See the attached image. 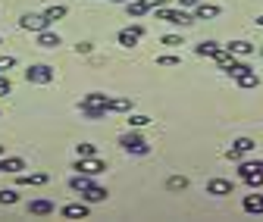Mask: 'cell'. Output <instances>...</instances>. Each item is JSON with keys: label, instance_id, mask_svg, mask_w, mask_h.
<instances>
[{"label": "cell", "instance_id": "cell-1", "mask_svg": "<svg viewBox=\"0 0 263 222\" xmlns=\"http://www.w3.org/2000/svg\"><path fill=\"white\" fill-rule=\"evenodd\" d=\"M107 104H110V97L107 94H101V91H91V94H85L82 97V104H79V110H82V116H88V119H104L110 110H107Z\"/></svg>", "mask_w": 263, "mask_h": 222}, {"label": "cell", "instance_id": "cell-2", "mask_svg": "<svg viewBox=\"0 0 263 222\" xmlns=\"http://www.w3.org/2000/svg\"><path fill=\"white\" fill-rule=\"evenodd\" d=\"M238 178L248 185V188H260L263 185V160H248L238 166Z\"/></svg>", "mask_w": 263, "mask_h": 222}, {"label": "cell", "instance_id": "cell-3", "mask_svg": "<svg viewBox=\"0 0 263 222\" xmlns=\"http://www.w3.org/2000/svg\"><path fill=\"white\" fill-rule=\"evenodd\" d=\"M154 13H157V19L170 22V25H182V28L194 22V16H191L188 10H182V7H157Z\"/></svg>", "mask_w": 263, "mask_h": 222}, {"label": "cell", "instance_id": "cell-4", "mask_svg": "<svg viewBox=\"0 0 263 222\" xmlns=\"http://www.w3.org/2000/svg\"><path fill=\"white\" fill-rule=\"evenodd\" d=\"M119 147H122L125 153H138V156H147V153H151V144H147L141 135H135V132H125V135L119 138Z\"/></svg>", "mask_w": 263, "mask_h": 222}, {"label": "cell", "instance_id": "cell-5", "mask_svg": "<svg viewBox=\"0 0 263 222\" xmlns=\"http://www.w3.org/2000/svg\"><path fill=\"white\" fill-rule=\"evenodd\" d=\"M25 82L28 85H50L53 82V66H47V63H35V66L25 69Z\"/></svg>", "mask_w": 263, "mask_h": 222}, {"label": "cell", "instance_id": "cell-6", "mask_svg": "<svg viewBox=\"0 0 263 222\" xmlns=\"http://www.w3.org/2000/svg\"><path fill=\"white\" fill-rule=\"evenodd\" d=\"M72 169H76V172H85V175L94 178V175H101V172L107 169V163H104V160H97V156H79V160L72 163Z\"/></svg>", "mask_w": 263, "mask_h": 222}, {"label": "cell", "instance_id": "cell-7", "mask_svg": "<svg viewBox=\"0 0 263 222\" xmlns=\"http://www.w3.org/2000/svg\"><path fill=\"white\" fill-rule=\"evenodd\" d=\"M144 35H147V28H144V25H128V28H122L119 35H116V41H119L122 47H135Z\"/></svg>", "mask_w": 263, "mask_h": 222}, {"label": "cell", "instance_id": "cell-8", "mask_svg": "<svg viewBox=\"0 0 263 222\" xmlns=\"http://www.w3.org/2000/svg\"><path fill=\"white\" fill-rule=\"evenodd\" d=\"M19 28L35 31V35H38L41 28H50V22H47V16H44V13H25V16L19 19Z\"/></svg>", "mask_w": 263, "mask_h": 222}, {"label": "cell", "instance_id": "cell-9", "mask_svg": "<svg viewBox=\"0 0 263 222\" xmlns=\"http://www.w3.org/2000/svg\"><path fill=\"white\" fill-rule=\"evenodd\" d=\"M254 147H257V144H254L251 138H238V141H235L232 147L226 150V156H229V160H241V156H245V153H251Z\"/></svg>", "mask_w": 263, "mask_h": 222}, {"label": "cell", "instance_id": "cell-10", "mask_svg": "<svg viewBox=\"0 0 263 222\" xmlns=\"http://www.w3.org/2000/svg\"><path fill=\"white\" fill-rule=\"evenodd\" d=\"M110 197V191H107V188H101V185H91V188H85V191H82V200L85 204H104Z\"/></svg>", "mask_w": 263, "mask_h": 222}, {"label": "cell", "instance_id": "cell-11", "mask_svg": "<svg viewBox=\"0 0 263 222\" xmlns=\"http://www.w3.org/2000/svg\"><path fill=\"white\" fill-rule=\"evenodd\" d=\"M207 194H213V197L232 194V181H229V178H210V181H207Z\"/></svg>", "mask_w": 263, "mask_h": 222}, {"label": "cell", "instance_id": "cell-12", "mask_svg": "<svg viewBox=\"0 0 263 222\" xmlns=\"http://www.w3.org/2000/svg\"><path fill=\"white\" fill-rule=\"evenodd\" d=\"M53 200H28V216H53Z\"/></svg>", "mask_w": 263, "mask_h": 222}, {"label": "cell", "instance_id": "cell-13", "mask_svg": "<svg viewBox=\"0 0 263 222\" xmlns=\"http://www.w3.org/2000/svg\"><path fill=\"white\" fill-rule=\"evenodd\" d=\"M60 216L63 219H88V204L82 200V204H66L63 210H60Z\"/></svg>", "mask_w": 263, "mask_h": 222}, {"label": "cell", "instance_id": "cell-14", "mask_svg": "<svg viewBox=\"0 0 263 222\" xmlns=\"http://www.w3.org/2000/svg\"><path fill=\"white\" fill-rule=\"evenodd\" d=\"M22 169H25V160H22V156H4V160H0V175H4V172L19 175Z\"/></svg>", "mask_w": 263, "mask_h": 222}, {"label": "cell", "instance_id": "cell-15", "mask_svg": "<svg viewBox=\"0 0 263 222\" xmlns=\"http://www.w3.org/2000/svg\"><path fill=\"white\" fill-rule=\"evenodd\" d=\"M60 44H63V38L57 35L53 28H41L38 31V47H47L50 50V47H60Z\"/></svg>", "mask_w": 263, "mask_h": 222}, {"label": "cell", "instance_id": "cell-16", "mask_svg": "<svg viewBox=\"0 0 263 222\" xmlns=\"http://www.w3.org/2000/svg\"><path fill=\"white\" fill-rule=\"evenodd\" d=\"M219 13H222V10H219L216 4H197L191 16H194V19H216Z\"/></svg>", "mask_w": 263, "mask_h": 222}, {"label": "cell", "instance_id": "cell-17", "mask_svg": "<svg viewBox=\"0 0 263 222\" xmlns=\"http://www.w3.org/2000/svg\"><path fill=\"white\" fill-rule=\"evenodd\" d=\"M125 13H128V19H144V16L151 13V7L141 4V0H128V4H125Z\"/></svg>", "mask_w": 263, "mask_h": 222}, {"label": "cell", "instance_id": "cell-18", "mask_svg": "<svg viewBox=\"0 0 263 222\" xmlns=\"http://www.w3.org/2000/svg\"><path fill=\"white\" fill-rule=\"evenodd\" d=\"M241 207H245V213H254V216H263V194H248Z\"/></svg>", "mask_w": 263, "mask_h": 222}, {"label": "cell", "instance_id": "cell-19", "mask_svg": "<svg viewBox=\"0 0 263 222\" xmlns=\"http://www.w3.org/2000/svg\"><path fill=\"white\" fill-rule=\"evenodd\" d=\"M219 50H222V44H216V41H204V44H197V47H194L197 56H207V59H216Z\"/></svg>", "mask_w": 263, "mask_h": 222}, {"label": "cell", "instance_id": "cell-20", "mask_svg": "<svg viewBox=\"0 0 263 222\" xmlns=\"http://www.w3.org/2000/svg\"><path fill=\"white\" fill-rule=\"evenodd\" d=\"M235 82H238V88L248 91V88H257V85H260V75H257L254 69H245L241 75H235Z\"/></svg>", "mask_w": 263, "mask_h": 222}, {"label": "cell", "instance_id": "cell-21", "mask_svg": "<svg viewBox=\"0 0 263 222\" xmlns=\"http://www.w3.org/2000/svg\"><path fill=\"white\" fill-rule=\"evenodd\" d=\"M229 50H232V56H251L257 47L251 44V41H232V44H226Z\"/></svg>", "mask_w": 263, "mask_h": 222}, {"label": "cell", "instance_id": "cell-22", "mask_svg": "<svg viewBox=\"0 0 263 222\" xmlns=\"http://www.w3.org/2000/svg\"><path fill=\"white\" fill-rule=\"evenodd\" d=\"M245 69H251V66H248L245 59H238V56H232V63H226V66H222V72H226V75H232V78L241 75Z\"/></svg>", "mask_w": 263, "mask_h": 222}, {"label": "cell", "instance_id": "cell-23", "mask_svg": "<svg viewBox=\"0 0 263 222\" xmlns=\"http://www.w3.org/2000/svg\"><path fill=\"white\" fill-rule=\"evenodd\" d=\"M91 185H94V181H91V175H85V172H76V175L69 178V188H72V191H79V194L85 191V188H91Z\"/></svg>", "mask_w": 263, "mask_h": 222}, {"label": "cell", "instance_id": "cell-24", "mask_svg": "<svg viewBox=\"0 0 263 222\" xmlns=\"http://www.w3.org/2000/svg\"><path fill=\"white\" fill-rule=\"evenodd\" d=\"M107 110H110V113H132V100H128V97H110Z\"/></svg>", "mask_w": 263, "mask_h": 222}, {"label": "cell", "instance_id": "cell-25", "mask_svg": "<svg viewBox=\"0 0 263 222\" xmlns=\"http://www.w3.org/2000/svg\"><path fill=\"white\" fill-rule=\"evenodd\" d=\"M19 185H47V172H19Z\"/></svg>", "mask_w": 263, "mask_h": 222}, {"label": "cell", "instance_id": "cell-26", "mask_svg": "<svg viewBox=\"0 0 263 222\" xmlns=\"http://www.w3.org/2000/svg\"><path fill=\"white\" fill-rule=\"evenodd\" d=\"M66 13H69V10H66L63 4H57V7H47V10H44V16H47V22H50V25H53V22H60Z\"/></svg>", "mask_w": 263, "mask_h": 222}, {"label": "cell", "instance_id": "cell-27", "mask_svg": "<svg viewBox=\"0 0 263 222\" xmlns=\"http://www.w3.org/2000/svg\"><path fill=\"white\" fill-rule=\"evenodd\" d=\"M128 129H141V125H147L151 122V116H144V113H128Z\"/></svg>", "mask_w": 263, "mask_h": 222}, {"label": "cell", "instance_id": "cell-28", "mask_svg": "<svg viewBox=\"0 0 263 222\" xmlns=\"http://www.w3.org/2000/svg\"><path fill=\"white\" fill-rule=\"evenodd\" d=\"M19 200V194L13 191V188H4V191H0V204H4V207H13Z\"/></svg>", "mask_w": 263, "mask_h": 222}, {"label": "cell", "instance_id": "cell-29", "mask_svg": "<svg viewBox=\"0 0 263 222\" xmlns=\"http://www.w3.org/2000/svg\"><path fill=\"white\" fill-rule=\"evenodd\" d=\"M166 188H170V191H182V188H188V178L185 175H173Z\"/></svg>", "mask_w": 263, "mask_h": 222}, {"label": "cell", "instance_id": "cell-30", "mask_svg": "<svg viewBox=\"0 0 263 222\" xmlns=\"http://www.w3.org/2000/svg\"><path fill=\"white\" fill-rule=\"evenodd\" d=\"M76 153H79V156H97V147L85 141V144H76Z\"/></svg>", "mask_w": 263, "mask_h": 222}, {"label": "cell", "instance_id": "cell-31", "mask_svg": "<svg viewBox=\"0 0 263 222\" xmlns=\"http://www.w3.org/2000/svg\"><path fill=\"white\" fill-rule=\"evenodd\" d=\"M13 66H16V56H0V72H4V75H7Z\"/></svg>", "mask_w": 263, "mask_h": 222}, {"label": "cell", "instance_id": "cell-32", "mask_svg": "<svg viewBox=\"0 0 263 222\" xmlns=\"http://www.w3.org/2000/svg\"><path fill=\"white\" fill-rule=\"evenodd\" d=\"M179 56H157V66H179Z\"/></svg>", "mask_w": 263, "mask_h": 222}, {"label": "cell", "instance_id": "cell-33", "mask_svg": "<svg viewBox=\"0 0 263 222\" xmlns=\"http://www.w3.org/2000/svg\"><path fill=\"white\" fill-rule=\"evenodd\" d=\"M13 91V85H10V78L4 75V72H0V97H7V94Z\"/></svg>", "mask_w": 263, "mask_h": 222}, {"label": "cell", "instance_id": "cell-34", "mask_svg": "<svg viewBox=\"0 0 263 222\" xmlns=\"http://www.w3.org/2000/svg\"><path fill=\"white\" fill-rule=\"evenodd\" d=\"M163 44H166V47H179L182 38H179V35H166V38H163Z\"/></svg>", "mask_w": 263, "mask_h": 222}, {"label": "cell", "instance_id": "cell-35", "mask_svg": "<svg viewBox=\"0 0 263 222\" xmlns=\"http://www.w3.org/2000/svg\"><path fill=\"white\" fill-rule=\"evenodd\" d=\"M76 53H79V56L91 53V44H88V41H79V44H76Z\"/></svg>", "mask_w": 263, "mask_h": 222}, {"label": "cell", "instance_id": "cell-36", "mask_svg": "<svg viewBox=\"0 0 263 222\" xmlns=\"http://www.w3.org/2000/svg\"><path fill=\"white\" fill-rule=\"evenodd\" d=\"M197 4H201V0H179V7H182V10H194Z\"/></svg>", "mask_w": 263, "mask_h": 222}, {"label": "cell", "instance_id": "cell-37", "mask_svg": "<svg viewBox=\"0 0 263 222\" xmlns=\"http://www.w3.org/2000/svg\"><path fill=\"white\" fill-rule=\"evenodd\" d=\"M141 4H147L151 10H157V7H160V0H141Z\"/></svg>", "mask_w": 263, "mask_h": 222}, {"label": "cell", "instance_id": "cell-38", "mask_svg": "<svg viewBox=\"0 0 263 222\" xmlns=\"http://www.w3.org/2000/svg\"><path fill=\"white\" fill-rule=\"evenodd\" d=\"M173 4V0H160V7H170Z\"/></svg>", "mask_w": 263, "mask_h": 222}, {"label": "cell", "instance_id": "cell-39", "mask_svg": "<svg viewBox=\"0 0 263 222\" xmlns=\"http://www.w3.org/2000/svg\"><path fill=\"white\" fill-rule=\"evenodd\" d=\"M110 4H128V0H110Z\"/></svg>", "mask_w": 263, "mask_h": 222}, {"label": "cell", "instance_id": "cell-40", "mask_svg": "<svg viewBox=\"0 0 263 222\" xmlns=\"http://www.w3.org/2000/svg\"><path fill=\"white\" fill-rule=\"evenodd\" d=\"M257 25H263V16H260V19H257Z\"/></svg>", "mask_w": 263, "mask_h": 222}, {"label": "cell", "instance_id": "cell-41", "mask_svg": "<svg viewBox=\"0 0 263 222\" xmlns=\"http://www.w3.org/2000/svg\"><path fill=\"white\" fill-rule=\"evenodd\" d=\"M0 156H4V144H0Z\"/></svg>", "mask_w": 263, "mask_h": 222}, {"label": "cell", "instance_id": "cell-42", "mask_svg": "<svg viewBox=\"0 0 263 222\" xmlns=\"http://www.w3.org/2000/svg\"><path fill=\"white\" fill-rule=\"evenodd\" d=\"M0 44H4V38H0Z\"/></svg>", "mask_w": 263, "mask_h": 222}, {"label": "cell", "instance_id": "cell-43", "mask_svg": "<svg viewBox=\"0 0 263 222\" xmlns=\"http://www.w3.org/2000/svg\"><path fill=\"white\" fill-rule=\"evenodd\" d=\"M260 53H263V47H260Z\"/></svg>", "mask_w": 263, "mask_h": 222}]
</instances>
